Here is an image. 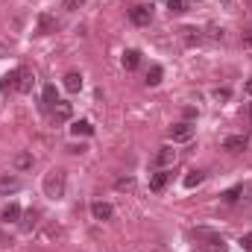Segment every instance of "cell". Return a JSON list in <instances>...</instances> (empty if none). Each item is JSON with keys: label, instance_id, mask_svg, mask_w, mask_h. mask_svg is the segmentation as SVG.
<instances>
[{"label": "cell", "instance_id": "cell-17", "mask_svg": "<svg viewBox=\"0 0 252 252\" xmlns=\"http://www.w3.org/2000/svg\"><path fill=\"white\" fill-rule=\"evenodd\" d=\"M138 62H141V53H138V50H126L124 53V67L126 70H135Z\"/></svg>", "mask_w": 252, "mask_h": 252}, {"label": "cell", "instance_id": "cell-16", "mask_svg": "<svg viewBox=\"0 0 252 252\" xmlns=\"http://www.w3.org/2000/svg\"><path fill=\"white\" fill-rule=\"evenodd\" d=\"M91 132H94V126L88 124V121H76V124L70 126V135H76V138H79V135L85 138V135H91Z\"/></svg>", "mask_w": 252, "mask_h": 252}, {"label": "cell", "instance_id": "cell-20", "mask_svg": "<svg viewBox=\"0 0 252 252\" xmlns=\"http://www.w3.org/2000/svg\"><path fill=\"white\" fill-rule=\"evenodd\" d=\"M182 38H185L188 44H199V41H202L199 30H193V27H185V30H182Z\"/></svg>", "mask_w": 252, "mask_h": 252}, {"label": "cell", "instance_id": "cell-7", "mask_svg": "<svg viewBox=\"0 0 252 252\" xmlns=\"http://www.w3.org/2000/svg\"><path fill=\"white\" fill-rule=\"evenodd\" d=\"M18 190H21V179L15 173H0V196L18 193Z\"/></svg>", "mask_w": 252, "mask_h": 252}, {"label": "cell", "instance_id": "cell-32", "mask_svg": "<svg viewBox=\"0 0 252 252\" xmlns=\"http://www.w3.org/2000/svg\"><path fill=\"white\" fill-rule=\"evenodd\" d=\"M247 115H250V121H252V103H250V112H247Z\"/></svg>", "mask_w": 252, "mask_h": 252}, {"label": "cell", "instance_id": "cell-33", "mask_svg": "<svg viewBox=\"0 0 252 252\" xmlns=\"http://www.w3.org/2000/svg\"><path fill=\"white\" fill-rule=\"evenodd\" d=\"M223 3H226V6H229V3H232V0H223Z\"/></svg>", "mask_w": 252, "mask_h": 252}, {"label": "cell", "instance_id": "cell-26", "mask_svg": "<svg viewBox=\"0 0 252 252\" xmlns=\"http://www.w3.org/2000/svg\"><path fill=\"white\" fill-rule=\"evenodd\" d=\"M241 196H244V202H252V182L241 185Z\"/></svg>", "mask_w": 252, "mask_h": 252}, {"label": "cell", "instance_id": "cell-23", "mask_svg": "<svg viewBox=\"0 0 252 252\" xmlns=\"http://www.w3.org/2000/svg\"><path fill=\"white\" fill-rule=\"evenodd\" d=\"M115 188H118V190H132V188H135V179H132V176L118 179V182H115Z\"/></svg>", "mask_w": 252, "mask_h": 252}, {"label": "cell", "instance_id": "cell-13", "mask_svg": "<svg viewBox=\"0 0 252 252\" xmlns=\"http://www.w3.org/2000/svg\"><path fill=\"white\" fill-rule=\"evenodd\" d=\"M0 220H3V223H18V220H21V205H15V202H9V205L3 208V214H0Z\"/></svg>", "mask_w": 252, "mask_h": 252}, {"label": "cell", "instance_id": "cell-10", "mask_svg": "<svg viewBox=\"0 0 252 252\" xmlns=\"http://www.w3.org/2000/svg\"><path fill=\"white\" fill-rule=\"evenodd\" d=\"M112 214H115V208H112L109 202H94V205H91V217L100 220V223H103V220H112Z\"/></svg>", "mask_w": 252, "mask_h": 252}, {"label": "cell", "instance_id": "cell-34", "mask_svg": "<svg viewBox=\"0 0 252 252\" xmlns=\"http://www.w3.org/2000/svg\"><path fill=\"white\" fill-rule=\"evenodd\" d=\"M250 147H252V141H250Z\"/></svg>", "mask_w": 252, "mask_h": 252}, {"label": "cell", "instance_id": "cell-8", "mask_svg": "<svg viewBox=\"0 0 252 252\" xmlns=\"http://www.w3.org/2000/svg\"><path fill=\"white\" fill-rule=\"evenodd\" d=\"M250 147V138L247 135H229L226 141H223V150L226 153H241V150H247Z\"/></svg>", "mask_w": 252, "mask_h": 252}, {"label": "cell", "instance_id": "cell-28", "mask_svg": "<svg viewBox=\"0 0 252 252\" xmlns=\"http://www.w3.org/2000/svg\"><path fill=\"white\" fill-rule=\"evenodd\" d=\"M241 247H244V252H252V232L241 238Z\"/></svg>", "mask_w": 252, "mask_h": 252}, {"label": "cell", "instance_id": "cell-14", "mask_svg": "<svg viewBox=\"0 0 252 252\" xmlns=\"http://www.w3.org/2000/svg\"><path fill=\"white\" fill-rule=\"evenodd\" d=\"M56 103H59L56 85H44V109H56Z\"/></svg>", "mask_w": 252, "mask_h": 252}, {"label": "cell", "instance_id": "cell-12", "mask_svg": "<svg viewBox=\"0 0 252 252\" xmlns=\"http://www.w3.org/2000/svg\"><path fill=\"white\" fill-rule=\"evenodd\" d=\"M64 88H67L70 94H76V91L82 88V73H76V70H70V73H64Z\"/></svg>", "mask_w": 252, "mask_h": 252}, {"label": "cell", "instance_id": "cell-2", "mask_svg": "<svg viewBox=\"0 0 252 252\" xmlns=\"http://www.w3.org/2000/svg\"><path fill=\"white\" fill-rule=\"evenodd\" d=\"M41 188H44V196H47V199H62V196H64V188H67V176H64V170L53 167V170L44 176Z\"/></svg>", "mask_w": 252, "mask_h": 252}, {"label": "cell", "instance_id": "cell-1", "mask_svg": "<svg viewBox=\"0 0 252 252\" xmlns=\"http://www.w3.org/2000/svg\"><path fill=\"white\" fill-rule=\"evenodd\" d=\"M193 241H196V244H193L196 252H229L223 235H217V232H211V229H196V232H193Z\"/></svg>", "mask_w": 252, "mask_h": 252}, {"label": "cell", "instance_id": "cell-3", "mask_svg": "<svg viewBox=\"0 0 252 252\" xmlns=\"http://www.w3.org/2000/svg\"><path fill=\"white\" fill-rule=\"evenodd\" d=\"M32 85H35L32 70H30V67H18V70H15V91L30 94V91H32Z\"/></svg>", "mask_w": 252, "mask_h": 252}, {"label": "cell", "instance_id": "cell-19", "mask_svg": "<svg viewBox=\"0 0 252 252\" xmlns=\"http://www.w3.org/2000/svg\"><path fill=\"white\" fill-rule=\"evenodd\" d=\"M161 76H164V70H161L158 64H153V67H150V73H147V85H158V82H161Z\"/></svg>", "mask_w": 252, "mask_h": 252}, {"label": "cell", "instance_id": "cell-31", "mask_svg": "<svg viewBox=\"0 0 252 252\" xmlns=\"http://www.w3.org/2000/svg\"><path fill=\"white\" fill-rule=\"evenodd\" d=\"M244 47H252V35H244Z\"/></svg>", "mask_w": 252, "mask_h": 252}, {"label": "cell", "instance_id": "cell-11", "mask_svg": "<svg viewBox=\"0 0 252 252\" xmlns=\"http://www.w3.org/2000/svg\"><path fill=\"white\" fill-rule=\"evenodd\" d=\"M70 115H73V106L59 100L56 109H53V121H56V124H64V121H70Z\"/></svg>", "mask_w": 252, "mask_h": 252}, {"label": "cell", "instance_id": "cell-4", "mask_svg": "<svg viewBox=\"0 0 252 252\" xmlns=\"http://www.w3.org/2000/svg\"><path fill=\"white\" fill-rule=\"evenodd\" d=\"M167 135H170V141H173V144L190 141V138H193V124H188V121H182V124H173L170 129H167Z\"/></svg>", "mask_w": 252, "mask_h": 252}, {"label": "cell", "instance_id": "cell-15", "mask_svg": "<svg viewBox=\"0 0 252 252\" xmlns=\"http://www.w3.org/2000/svg\"><path fill=\"white\" fill-rule=\"evenodd\" d=\"M32 161H35L32 153H18V156H15V170H30Z\"/></svg>", "mask_w": 252, "mask_h": 252}, {"label": "cell", "instance_id": "cell-18", "mask_svg": "<svg viewBox=\"0 0 252 252\" xmlns=\"http://www.w3.org/2000/svg\"><path fill=\"white\" fill-rule=\"evenodd\" d=\"M202 179H205L202 170H190L188 176H185V188H196V185H202Z\"/></svg>", "mask_w": 252, "mask_h": 252}, {"label": "cell", "instance_id": "cell-9", "mask_svg": "<svg viewBox=\"0 0 252 252\" xmlns=\"http://www.w3.org/2000/svg\"><path fill=\"white\" fill-rule=\"evenodd\" d=\"M170 176H173L170 170H156V173L150 176V190H156V193L164 190L167 188V182H170Z\"/></svg>", "mask_w": 252, "mask_h": 252}, {"label": "cell", "instance_id": "cell-30", "mask_svg": "<svg viewBox=\"0 0 252 252\" xmlns=\"http://www.w3.org/2000/svg\"><path fill=\"white\" fill-rule=\"evenodd\" d=\"M244 91H247V94L252 97V79H247V85H244Z\"/></svg>", "mask_w": 252, "mask_h": 252}, {"label": "cell", "instance_id": "cell-6", "mask_svg": "<svg viewBox=\"0 0 252 252\" xmlns=\"http://www.w3.org/2000/svg\"><path fill=\"white\" fill-rule=\"evenodd\" d=\"M153 164H156L158 170H167L170 164H176V150H173V147H161V150L156 153V158H153Z\"/></svg>", "mask_w": 252, "mask_h": 252}, {"label": "cell", "instance_id": "cell-27", "mask_svg": "<svg viewBox=\"0 0 252 252\" xmlns=\"http://www.w3.org/2000/svg\"><path fill=\"white\" fill-rule=\"evenodd\" d=\"M229 97H232L229 88H217V91H214V100H229Z\"/></svg>", "mask_w": 252, "mask_h": 252}, {"label": "cell", "instance_id": "cell-24", "mask_svg": "<svg viewBox=\"0 0 252 252\" xmlns=\"http://www.w3.org/2000/svg\"><path fill=\"white\" fill-rule=\"evenodd\" d=\"M167 9H170L173 15H182V12H185V0H170V3H167Z\"/></svg>", "mask_w": 252, "mask_h": 252}, {"label": "cell", "instance_id": "cell-22", "mask_svg": "<svg viewBox=\"0 0 252 252\" xmlns=\"http://www.w3.org/2000/svg\"><path fill=\"white\" fill-rule=\"evenodd\" d=\"M238 199H241V185L238 188H229L223 193V202H238Z\"/></svg>", "mask_w": 252, "mask_h": 252}, {"label": "cell", "instance_id": "cell-21", "mask_svg": "<svg viewBox=\"0 0 252 252\" xmlns=\"http://www.w3.org/2000/svg\"><path fill=\"white\" fill-rule=\"evenodd\" d=\"M53 27H56V24H53V18H50V15H41V18H38V35L50 32Z\"/></svg>", "mask_w": 252, "mask_h": 252}, {"label": "cell", "instance_id": "cell-29", "mask_svg": "<svg viewBox=\"0 0 252 252\" xmlns=\"http://www.w3.org/2000/svg\"><path fill=\"white\" fill-rule=\"evenodd\" d=\"M82 3H85V0H64V9H67V12H73V9H79Z\"/></svg>", "mask_w": 252, "mask_h": 252}, {"label": "cell", "instance_id": "cell-5", "mask_svg": "<svg viewBox=\"0 0 252 252\" xmlns=\"http://www.w3.org/2000/svg\"><path fill=\"white\" fill-rule=\"evenodd\" d=\"M129 21H132L135 27H147V24L153 21V6H132V9H129Z\"/></svg>", "mask_w": 252, "mask_h": 252}, {"label": "cell", "instance_id": "cell-25", "mask_svg": "<svg viewBox=\"0 0 252 252\" xmlns=\"http://www.w3.org/2000/svg\"><path fill=\"white\" fill-rule=\"evenodd\" d=\"M6 88H15V70H12V73H6V76L0 79V91H6Z\"/></svg>", "mask_w": 252, "mask_h": 252}]
</instances>
